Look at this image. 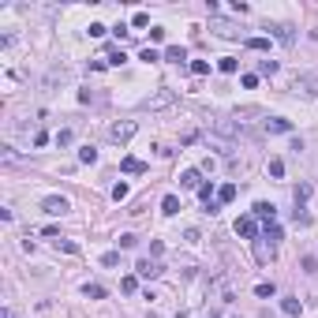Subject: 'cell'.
Masks as SVG:
<instances>
[{
  "instance_id": "obj_35",
  "label": "cell",
  "mask_w": 318,
  "mask_h": 318,
  "mask_svg": "<svg viewBox=\"0 0 318 318\" xmlns=\"http://www.w3.org/2000/svg\"><path fill=\"white\" fill-rule=\"evenodd\" d=\"M56 146H71V131H67V128L56 131Z\"/></svg>"
},
{
  "instance_id": "obj_13",
  "label": "cell",
  "mask_w": 318,
  "mask_h": 318,
  "mask_svg": "<svg viewBox=\"0 0 318 318\" xmlns=\"http://www.w3.org/2000/svg\"><path fill=\"white\" fill-rule=\"evenodd\" d=\"M255 116H266L258 105H244V109H236V112H232V120H240V124H247V120H255Z\"/></svg>"
},
{
  "instance_id": "obj_7",
  "label": "cell",
  "mask_w": 318,
  "mask_h": 318,
  "mask_svg": "<svg viewBox=\"0 0 318 318\" xmlns=\"http://www.w3.org/2000/svg\"><path fill=\"white\" fill-rule=\"evenodd\" d=\"M236 236H244V240H258V217H240L236 221Z\"/></svg>"
},
{
  "instance_id": "obj_36",
  "label": "cell",
  "mask_w": 318,
  "mask_h": 318,
  "mask_svg": "<svg viewBox=\"0 0 318 318\" xmlns=\"http://www.w3.org/2000/svg\"><path fill=\"white\" fill-rule=\"evenodd\" d=\"M150 23V15L146 12H135V19H131V26H139V30H142V26H146Z\"/></svg>"
},
{
  "instance_id": "obj_6",
  "label": "cell",
  "mask_w": 318,
  "mask_h": 318,
  "mask_svg": "<svg viewBox=\"0 0 318 318\" xmlns=\"http://www.w3.org/2000/svg\"><path fill=\"white\" fill-rule=\"evenodd\" d=\"M135 131H139V128H135V120H116V124L109 128V139H112V142H128Z\"/></svg>"
},
{
  "instance_id": "obj_37",
  "label": "cell",
  "mask_w": 318,
  "mask_h": 318,
  "mask_svg": "<svg viewBox=\"0 0 318 318\" xmlns=\"http://www.w3.org/2000/svg\"><path fill=\"white\" fill-rule=\"evenodd\" d=\"M318 262H314V255H303V273H314Z\"/></svg>"
},
{
  "instance_id": "obj_43",
  "label": "cell",
  "mask_w": 318,
  "mask_h": 318,
  "mask_svg": "<svg viewBox=\"0 0 318 318\" xmlns=\"http://www.w3.org/2000/svg\"><path fill=\"white\" fill-rule=\"evenodd\" d=\"M105 30H109V26H101V23H90V37H101Z\"/></svg>"
},
{
  "instance_id": "obj_32",
  "label": "cell",
  "mask_w": 318,
  "mask_h": 318,
  "mask_svg": "<svg viewBox=\"0 0 318 318\" xmlns=\"http://www.w3.org/2000/svg\"><path fill=\"white\" fill-rule=\"evenodd\" d=\"M101 266H120V251H105L101 255Z\"/></svg>"
},
{
  "instance_id": "obj_10",
  "label": "cell",
  "mask_w": 318,
  "mask_h": 318,
  "mask_svg": "<svg viewBox=\"0 0 318 318\" xmlns=\"http://www.w3.org/2000/svg\"><path fill=\"white\" fill-rule=\"evenodd\" d=\"M255 217L262 225H277V206L273 202H255Z\"/></svg>"
},
{
  "instance_id": "obj_23",
  "label": "cell",
  "mask_w": 318,
  "mask_h": 318,
  "mask_svg": "<svg viewBox=\"0 0 318 318\" xmlns=\"http://www.w3.org/2000/svg\"><path fill=\"white\" fill-rule=\"evenodd\" d=\"M217 67H221L225 75H232L236 67H240V60H236V56H221V60H217Z\"/></svg>"
},
{
  "instance_id": "obj_41",
  "label": "cell",
  "mask_w": 318,
  "mask_h": 318,
  "mask_svg": "<svg viewBox=\"0 0 318 318\" xmlns=\"http://www.w3.org/2000/svg\"><path fill=\"white\" fill-rule=\"evenodd\" d=\"M112 198H116V202L128 198V184H116V187H112Z\"/></svg>"
},
{
  "instance_id": "obj_4",
  "label": "cell",
  "mask_w": 318,
  "mask_h": 318,
  "mask_svg": "<svg viewBox=\"0 0 318 318\" xmlns=\"http://www.w3.org/2000/svg\"><path fill=\"white\" fill-rule=\"evenodd\" d=\"M269 37H277L281 45H296V26L292 23H266Z\"/></svg>"
},
{
  "instance_id": "obj_34",
  "label": "cell",
  "mask_w": 318,
  "mask_h": 318,
  "mask_svg": "<svg viewBox=\"0 0 318 318\" xmlns=\"http://www.w3.org/2000/svg\"><path fill=\"white\" fill-rule=\"evenodd\" d=\"M124 60H128V56H124V49H112V53H109V64H112V67H120Z\"/></svg>"
},
{
  "instance_id": "obj_42",
  "label": "cell",
  "mask_w": 318,
  "mask_h": 318,
  "mask_svg": "<svg viewBox=\"0 0 318 318\" xmlns=\"http://www.w3.org/2000/svg\"><path fill=\"white\" fill-rule=\"evenodd\" d=\"M150 42H165V30H161V26H150Z\"/></svg>"
},
{
  "instance_id": "obj_12",
  "label": "cell",
  "mask_w": 318,
  "mask_h": 318,
  "mask_svg": "<svg viewBox=\"0 0 318 318\" xmlns=\"http://www.w3.org/2000/svg\"><path fill=\"white\" fill-rule=\"evenodd\" d=\"M273 255H277V247L269 244V240H255V258H258V262H269Z\"/></svg>"
},
{
  "instance_id": "obj_25",
  "label": "cell",
  "mask_w": 318,
  "mask_h": 318,
  "mask_svg": "<svg viewBox=\"0 0 318 318\" xmlns=\"http://www.w3.org/2000/svg\"><path fill=\"white\" fill-rule=\"evenodd\" d=\"M79 161H83V165H94V161H98V150H94V146H83V150H79Z\"/></svg>"
},
{
  "instance_id": "obj_40",
  "label": "cell",
  "mask_w": 318,
  "mask_h": 318,
  "mask_svg": "<svg viewBox=\"0 0 318 318\" xmlns=\"http://www.w3.org/2000/svg\"><path fill=\"white\" fill-rule=\"evenodd\" d=\"M191 71H195V75H206L210 64H206V60H195V64H191Z\"/></svg>"
},
{
  "instance_id": "obj_26",
  "label": "cell",
  "mask_w": 318,
  "mask_h": 318,
  "mask_svg": "<svg viewBox=\"0 0 318 318\" xmlns=\"http://www.w3.org/2000/svg\"><path fill=\"white\" fill-rule=\"evenodd\" d=\"M56 247L67 251V255H79V244H71V240H64V236H56Z\"/></svg>"
},
{
  "instance_id": "obj_31",
  "label": "cell",
  "mask_w": 318,
  "mask_h": 318,
  "mask_svg": "<svg viewBox=\"0 0 318 318\" xmlns=\"http://www.w3.org/2000/svg\"><path fill=\"white\" fill-rule=\"evenodd\" d=\"M307 198H311V187H307V184H300V187H296V206H303Z\"/></svg>"
},
{
  "instance_id": "obj_11",
  "label": "cell",
  "mask_w": 318,
  "mask_h": 318,
  "mask_svg": "<svg viewBox=\"0 0 318 318\" xmlns=\"http://www.w3.org/2000/svg\"><path fill=\"white\" fill-rule=\"evenodd\" d=\"M180 187H184V191H198L202 187V172L198 169H184V172H180Z\"/></svg>"
},
{
  "instance_id": "obj_28",
  "label": "cell",
  "mask_w": 318,
  "mask_h": 318,
  "mask_svg": "<svg viewBox=\"0 0 318 318\" xmlns=\"http://www.w3.org/2000/svg\"><path fill=\"white\" fill-rule=\"evenodd\" d=\"M292 217H296V225H300V228H307V225H311V214H307L303 206H296V214H292Z\"/></svg>"
},
{
  "instance_id": "obj_9",
  "label": "cell",
  "mask_w": 318,
  "mask_h": 318,
  "mask_svg": "<svg viewBox=\"0 0 318 318\" xmlns=\"http://www.w3.org/2000/svg\"><path fill=\"white\" fill-rule=\"evenodd\" d=\"M262 128H266L269 135H288V131H292V120H285V116H266Z\"/></svg>"
},
{
  "instance_id": "obj_33",
  "label": "cell",
  "mask_w": 318,
  "mask_h": 318,
  "mask_svg": "<svg viewBox=\"0 0 318 318\" xmlns=\"http://www.w3.org/2000/svg\"><path fill=\"white\" fill-rule=\"evenodd\" d=\"M116 244H120V247H124V251H131V247H135V244H139V240H135V236H131V232H124V236H120V240H116Z\"/></svg>"
},
{
  "instance_id": "obj_22",
  "label": "cell",
  "mask_w": 318,
  "mask_h": 318,
  "mask_svg": "<svg viewBox=\"0 0 318 318\" xmlns=\"http://www.w3.org/2000/svg\"><path fill=\"white\" fill-rule=\"evenodd\" d=\"M281 311H285L288 318H300L303 307H300V300H281Z\"/></svg>"
},
{
  "instance_id": "obj_8",
  "label": "cell",
  "mask_w": 318,
  "mask_h": 318,
  "mask_svg": "<svg viewBox=\"0 0 318 318\" xmlns=\"http://www.w3.org/2000/svg\"><path fill=\"white\" fill-rule=\"evenodd\" d=\"M135 273L146 277V281H153V277L161 273V262H157V258H139V262H135Z\"/></svg>"
},
{
  "instance_id": "obj_24",
  "label": "cell",
  "mask_w": 318,
  "mask_h": 318,
  "mask_svg": "<svg viewBox=\"0 0 318 318\" xmlns=\"http://www.w3.org/2000/svg\"><path fill=\"white\" fill-rule=\"evenodd\" d=\"M247 49H255V53H266V49H269V37H247Z\"/></svg>"
},
{
  "instance_id": "obj_29",
  "label": "cell",
  "mask_w": 318,
  "mask_h": 318,
  "mask_svg": "<svg viewBox=\"0 0 318 318\" xmlns=\"http://www.w3.org/2000/svg\"><path fill=\"white\" fill-rule=\"evenodd\" d=\"M269 176H277V180L285 176V161H281V157H273V161H269Z\"/></svg>"
},
{
  "instance_id": "obj_17",
  "label": "cell",
  "mask_w": 318,
  "mask_h": 318,
  "mask_svg": "<svg viewBox=\"0 0 318 318\" xmlns=\"http://www.w3.org/2000/svg\"><path fill=\"white\" fill-rule=\"evenodd\" d=\"M165 60H169V64H184V60H187V53L180 49V45H169V49H165Z\"/></svg>"
},
{
  "instance_id": "obj_14",
  "label": "cell",
  "mask_w": 318,
  "mask_h": 318,
  "mask_svg": "<svg viewBox=\"0 0 318 318\" xmlns=\"http://www.w3.org/2000/svg\"><path fill=\"white\" fill-rule=\"evenodd\" d=\"M120 169L128 172V176H142V172H146V161H139V157H124Z\"/></svg>"
},
{
  "instance_id": "obj_39",
  "label": "cell",
  "mask_w": 318,
  "mask_h": 318,
  "mask_svg": "<svg viewBox=\"0 0 318 318\" xmlns=\"http://www.w3.org/2000/svg\"><path fill=\"white\" fill-rule=\"evenodd\" d=\"M120 288H124V292H135V288H139V281H135V277H124Z\"/></svg>"
},
{
  "instance_id": "obj_16",
  "label": "cell",
  "mask_w": 318,
  "mask_h": 318,
  "mask_svg": "<svg viewBox=\"0 0 318 318\" xmlns=\"http://www.w3.org/2000/svg\"><path fill=\"white\" fill-rule=\"evenodd\" d=\"M180 210H184V206H180V198H176V195H165V198H161V214H169V217H176V214H180Z\"/></svg>"
},
{
  "instance_id": "obj_21",
  "label": "cell",
  "mask_w": 318,
  "mask_h": 318,
  "mask_svg": "<svg viewBox=\"0 0 318 318\" xmlns=\"http://www.w3.org/2000/svg\"><path fill=\"white\" fill-rule=\"evenodd\" d=\"M236 198V184H225V187H217V202L225 206V202H232Z\"/></svg>"
},
{
  "instance_id": "obj_15",
  "label": "cell",
  "mask_w": 318,
  "mask_h": 318,
  "mask_svg": "<svg viewBox=\"0 0 318 318\" xmlns=\"http://www.w3.org/2000/svg\"><path fill=\"white\" fill-rule=\"evenodd\" d=\"M210 26H214V30H217L221 37H236V34H240L232 23H225V19H210Z\"/></svg>"
},
{
  "instance_id": "obj_27",
  "label": "cell",
  "mask_w": 318,
  "mask_h": 318,
  "mask_svg": "<svg viewBox=\"0 0 318 318\" xmlns=\"http://www.w3.org/2000/svg\"><path fill=\"white\" fill-rule=\"evenodd\" d=\"M139 60H146V64H153V60H165V56H161L157 49H150V45H146V49H142V53H139Z\"/></svg>"
},
{
  "instance_id": "obj_38",
  "label": "cell",
  "mask_w": 318,
  "mask_h": 318,
  "mask_svg": "<svg viewBox=\"0 0 318 318\" xmlns=\"http://www.w3.org/2000/svg\"><path fill=\"white\" fill-rule=\"evenodd\" d=\"M255 292H258V296H262V300H269V296H273V285H266V281H262V285H258V288H255Z\"/></svg>"
},
{
  "instance_id": "obj_44",
  "label": "cell",
  "mask_w": 318,
  "mask_h": 318,
  "mask_svg": "<svg viewBox=\"0 0 318 318\" xmlns=\"http://www.w3.org/2000/svg\"><path fill=\"white\" fill-rule=\"evenodd\" d=\"M0 318H15V311H12V307H4V311H0Z\"/></svg>"
},
{
  "instance_id": "obj_20",
  "label": "cell",
  "mask_w": 318,
  "mask_h": 318,
  "mask_svg": "<svg viewBox=\"0 0 318 318\" xmlns=\"http://www.w3.org/2000/svg\"><path fill=\"white\" fill-rule=\"evenodd\" d=\"M277 71H281V64H277V60H269V56H266V60H258V75H277Z\"/></svg>"
},
{
  "instance_id": "obj_19",
  "label": "cell",
  "mask_w": 318,
  "mask_h": 318,
  "mask_svg": "<svg viewBox=\"0 0 318 318\" xmlns=\"http://www.w3.org/2000/svg\"><path fill=\"white\" fill-rule=\"evenodd\" d=\"M83 296H86V300H105V288L90 281V285H83Z\"/></svg>"
},
{
  "instance_id": "obj_5",
  "label": "cell",
  "mask_w": 318,
  "mask_h": 318,
  "mask_svg": "<svg viewBox=\"0 0 318 318\" xmlns=\"http://www.w3.org/2000/svg\"><path fill=\"white\" fill-rule=\"evenodd\" d=\"M42 210L49 217H60V214H67V210H71V202H67L64 195H49V198H42Z\"/></svg>"
},
{
  "instance_id": "obj_2",
  "label": "cell",
  "mask_w": 318,
  "mask_h": 318,
  "mask_svg": "<svg viewBox=\"0 0 318 318\" xmlns=\"http://www.w3.org/2000/svg\"><path fill=\"white\" fill-rule=\"evenodd\" d=\"M292 90L303 94V98H318V71H296Z\"/></svg>"
},
{
  "instance_id": "obj_1",
  "label": "cell",
  "mask_w": 318,
  "mask_h": 318,
  "mask_svg": "<svg viewBox=\"0 0 318 318\" xmlns=\"http://www.w3.org/2000/svg\"><path fill=\"white\" fill-rule=\"evenodd\" d=\"M210 296H214L217 303H232V300H236V285H232V277H228V273H217L214 281H210Z\"/></svg>"
},
{
  "instance_id": "obj_30",
  "label": "cell",
  "mask_w": 318,
  "mask_h": 318,
  "mask_svg": "<svg viewBox=\"0 0 318 318\" xmlns=\"http://www.w3.org/2000/svg\"><path fill=\"white\" fill-rule=\"evenodd\" d=\"M198 198L210 206V202H214V184H202V187H198Z\"/></svg>"
},
{
  "instance_id": "obj_3",
  "label": "cell",
  "mask_w": 318,
  "mask_h": 318,
  "mask_svg": "<svg viewBox=\"0 0 318 318\" xmlns=\"http://www.w3.org/2000/svg\"><path fill=\"white\" fill-rule=\"evenodd\" d=\"M169 105H176V90L161 86L157 94H150V98L142 101V109H146V112H161V109H169Z\"/></svg>"
},
{
  "instance_id": "obj_18",
  "label": "cell",
  "mask_w": 318,
  "mask_h": 318,
  "mask_svg": "<svg viewBox=\"0 0 318 318\" xmlns=\"http://www.w3.org/2000/svg\"><path fill=\"white\" fill-rule=\"evenodd\" d=\"M262 240H269V244L277 247V244H281L285 236H281V228H277V225H262Z\"/></svg>"
}]
</instances>
